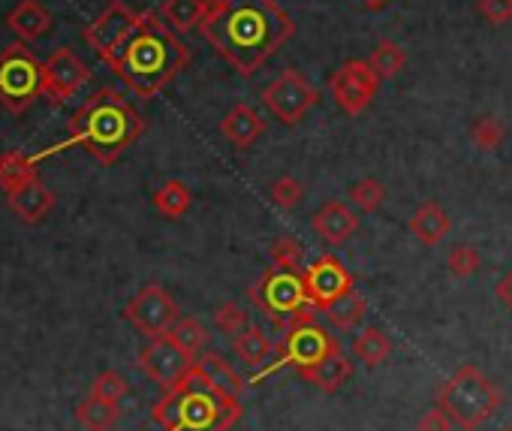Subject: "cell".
Listing matches in <instances>:
<instances>
[{
  "mask_svg": "<svg viewBox=\"0 0 512 431\" xmlns=\"http://www.w3.org/2000/svg\"><path fill=\"white\" fill-rule=\"evenodd\" d=\"M127 392H130V386H127V380H124L118 371H103V374H97V380H94V386H91V395H94V398L112 401V404H121V398H127Z\"/></svg>",
  "mask_w": 512,
  "mask_h": 431,
  "instance_id": "cell-37",
  "label": "cell"
},
{
  "mask_svg": "<svg viewBox=\"0 0 512 431\" xmlns=\"http://www.w3.org/2000/svg\"><path fill=\"white\" fill-rule=\"evenodd\" d=\"M190 202H193V193H190V187H187L184 181H178V178H169V181L160 184V190L154 193V208L163 214V218H169V221L184 218L187 208H190Z\"/></svg>",
  "mask_w": 512,
  "mask_h": 431,
  "instance_id": "cell-29",
  "label": "cell"
},
{
  "mask_svg": "<svg viewBox=\"0 0 512 431\" xmlns=\"http://www.w3.org/2000/svg\"><path fill=\"white\" fill-rule=\"evenodd\" d=\"M124 317H127L142 335L157 338V335H166V332L178 323L181 311H178L175 299H172L160 284H148V287H142V290L127 302Z\"/></svg>",
  "mask_w": 512,
  "mask_h": 431,
  "instance_id": "cell-11",
  "label": "cell"
},
{
  "mask_svg": "<svg viewBox=\"0 0 512 431\" xmlns=\"http://www.w3.org/2000/svg\"><path fill=\"white\" fill-rule=\"evenodd\" d=\"M199 34L238 76H253L296 37V22L278 0H205Z\"/></svg>",
  "mask_w": 512,
  "mask_h": 431,
  "instance_id": "cell-1",
  "label": "cell"
},
{
  "mask_svg": "<svg viewBox=\"0 0 512 431\" xmlns=\"http://www.w3.org/2000/svg\"><path fill=\"white\" fill-rule=\"evenodd\" d=\"M380 76L374 73V67L368 61H347L341 64L332 76H329V94L335 97V106L347 115H362L380 88Z\"/></svg>",
  "mask_w": 512,
  "mask_h": 431,
  "instance_id": "cell-8",
  "label": "cell"
},
{
  "mask_svg": "<svg viewBox=\"0 0 512 431\" xmlns=\"http://www.w3.org/2000/svg\"><path fill=\"white\" fill-rule=\"evenodd\" d=\"M202 16H205V0H163L160 4V19L175 34H187L199 28Z\"/></svg>",
  "mask_w": 512,
  "mask_h": 431,
  "instance_id": "cell-25",
  "label": "cell"
},
{
  "mask_svg": "<svg viewBox=\"0 0 512 431\" xmlns=\"http://www.w3.org/2000/svg\"><path fill=\"white\" fill-rule=\"evenodd\" d=\"M151 416L166 431H229L241 416V404L214 395L190 368L178 386L166 389Z\"/></svg>",
  "mask_w": 512,
  "mask_h": 431,
  "instance_id": "cell-4",
  "label": "cell"
},
{
  "mask_svg": "<svg viewBox=\"0 0 512 431\" xmlns=\"http://www.w3.org/2000/svg\"><path fill=\"white\" fill-rule=\"evenodd\" d=\"M494 296H497V302L503 305V308H509L512 311V269L497 281V287H494Z\"/></svg>",
  "mask_w": 512,
  "mask_h": 431,
  "instance_id": "cell-41",
  "label": "cell"
},
{
  "mask_svg": "<svg viewBox=\"0 0 512 431\" xmlns=\"http://www.w3.org/2000/svg\"><path fill=\"white\" fill-rule=\"evenodd\" d=\"M67 130L73 145H82L103 166H112L145 133V118L118 88H100L73 112Z\"/></svg>",
  "mask_w": 512,
  "mask_h": 431,
  "instance_id": "cell-3",
  "label": "cell"
},
{
  "mask_svg": "<svg viewBox=\"0 0 512 431\" xmlns=\"http://www.w3.org/2000/svg\"><path fill=\"white\" fill-rule=\"evenodd\" d=\"M446 266H449V272L455 275V278H473L476 272H479V266H482V257H479V251L473 248V245H455L452 251H449V257H446Z\"/></svg>",
  "mask_w": 512,
  "mask_h": 431,
  "instance_id": "cell-36",
  "label": "cell"
},
{
  "mask_svg": "<svg viewBox=\"0 0 512 431\" xmlns=\"http://www.w3.org/2000/svg\"><path fill=\"white\" fill-rule=\"evenodd\" d=\"M332 344H335V338L323 326L311 323V326H302V329L287 332V341L281 344L278 353H281V362L284 365H293L299 371L305 365H314L320 356H326Z\"/></svg>",
  "mask_w": 512,
  "mask_h": 431,
  "instance_id": "cell-15",
  "label": "cell"
},
{
  "mask_svg": "<svg viewBox=\"0 0 512 431\" xmlns=\"http://www.w3.org/2000/svg\"><path fill=\"white\" fill-rule=\"evenodd\" d=\"M263 130H266V121H263V115L256 112L250 103H235L226 115H223V121H220V133L235 145V148H250L256 139L263 136Z\"/></svg>",
  "mask_w": 512,
  "mask_h": 431,
  "instance_id": "cell-19",
  "label": "cell"
},
{
  "mask_svg": "<svg viewBox=\"0 0 512 431\" xmlns=\"http://www.w3.org/2000/svg\"><path fill=\"white\" fill-rule=\"evenodd\" d=\"M503 431H512V428H503Z\"/></svg>",
  "mask_w": 512,
  "mask_h": 431,
  "instance_id": "cell-43",
  "label": "cell"
},
{
  "mask_svg": "<svg viewBox=\"0 0 512 431\" xmlns=\"http://www.w3.org/2000/svg\"><path fill=\"white\" fill-rule=\"evenodd\" d=\"M452 419H449V413L440 407V404H434V407H428L422 416H419V422H416V428L419 431H452Z\"/></svg>",
  "mask_w": 512,
  "mask_h": 431,
  "instance_id": "cell-40",
  "label": "cell"
},
{
  "mask_svg": "<svg viewBox=\"0 0 512 431\" xmlns=\"http://www.w3.org/2000/svg\"><path fill=\"white\" fill-rule=\"evenodd\" d=\"M43 97V64L25 43L0 52V103L13 115L28 112Z\"/></svg>",
  "mask_w": 512,
  "mask_h": 431,
  "instance_id": "cell-6",
  "label": "cell"
},
{
  "mask_svg": "<svg viewBox=\"0 0 512 431\" xmlns=\"http://www.w3.org/2000/svg\"><path fill=\"white\" fill-rule=\"evenodd\" d=\"M250 299L260 305L266 314H272L275 323H281L296 308L308 305L305 278H302V272H278V269L269 266L263 281L250 287Z\"/></svg>",
  "mask_w": 512,
  "mask_h": 431,
  "instance_id": "cell-9",
  "label": "cell"
},
{
  "mask_svg": "<svg viewBox=\"0 0 512 431\" xmlns=\"http://www.w3.org/2000/svg\"><path fill=\"white\" fill-rule=\"evenodd\" d=\"M386 4H389V0H362V7H365V10H371V13L383 10Z\"/></svg>",
  "mask_w": 512,
  "mask_h": 431,
  "instance_id": "cell-42",
  "label": "cell"
},
{
  "mask_svg": "<svg viewBox=\"0 0 512 431\" xmlns=\"http://www.w3.org/2000/svg\"><path fill=\"white\" fill-rule=\"evenodd\" d=\"M232 353L238 356V362H244L247 368H260L263 362H269V356L275 353L272 338L260 329V326H247L238 335H232Z\"/></svg>",
  "mask_w": 512,
  "mask_h": 431,
  "instance_id": "cell-24",
  "label": "cell"
},
{
  "mask_svg": "<svg viewBox=\"0 0 512 431\" xmlns=\"http://www.w3.org/2000/svg\"><path fill=\"white\" fill-rule=\"evenodd\" d=\"M389 353H392V341H389V335H386L383 329H377V326H368V329H362V332L353 338V356H356L359 362H365L368 368H377L380 362H386Z\"/></svg>",
  "mask_w": 512,
  "mask_h": 431,
  "instance_id": "cell-28",
  "label": "cell"
},
{
  "mask_svg": "<svg viewBox=\"0 0 512 431\" xmlns=\"http://www.w3.org/2000/svg\"><path fill=\"white\" fill-rule=\"evenodd\" d=\"M76 419L85 431H112L121 419V407L91 395L76 407Z\"/></svg>",
  "mask_w": 512,
  "mask_h": 431,
  "instance_id": "cell-27",
  "label": "cell"
},
{
  "mask_svg": "<svg viewBox=\"0 0 512 431\" xmlns=\"http://www.w3.org/2000/svg\"><path fill=\"white\" fill-rule=\"evenodd\" d=\"M317 100H320L317 85H314L305 73H299V70L281 73V76L263 91V106H266L281 124H287V127L299 124V121L317 106Z\"/></svg>",
  "mask_w": 512,
  "mask_h": 431,
  "instance_id": "cell-7",
  "label": "cell"
},
{
  "mask_svg": "<svg viewBox=\"0 0 512 431\" xmlns=\"http://www.w3.org/2000/svg\"><path fill=\"white\" fill-rule=\"evenodd\" d=\"M166 335H172V341H175L181 350H187L193 359H196V353H202L205 344H208V329H205V323H202L199 317H178V323H175Z\"/></svg>",
  "mask_w": 512,
  "mask_h": 431,
  "instance_id": "cell-31",
  "label": "cell"
},
{
  "mask_svg": "<svg viewBox=\"0 0 512 431\" xmlns=\"http://www.w3.org/2000/svg\"><path fill=\"white\" fill-rule=\"evenodd\" d=\"M7 28H10L22 43L40 40V37H46V34L52 31V13L40 4V0H22L19 7L10 10Z\"/></svg>",
  "mask_w": 512,
  "mask_h": 431,
  "instance_id": "cell-22",
  "label": "cell"
},
{
  "mask_svg": "<svg viewBox=\"0 0 512 431\" xmlns=\"http://www.w3.org/2000/svg\"><path fill=\"white\" fill-rule=\"evenodd\" d=\"M190 58V49L160 13H142L133 37L118 49L109 67L139 100H154L190 64Z\"/></svg>",
  "mask_w": 512,
  "mask_h": 431,
  "instance_id": "cell-2",
  "label": "cell"
},
{
  "mask_svg": "<svg viewBox=\"0 0 512 431\" xmlns=\"http://www.w3.org/2000/svg\"><path fill=\"white\" fill-rule=\"evenodd\" d=\"M269 199H272L281 211H293V208L305 199V187H302V181H299V178H293V175H281V178H275V181H272V187H269Z\"/></svg>",
  "mask_w": 512,
  "mask_h": 431,
  "instance_id": "cell-35",
  "label": "cell"
},
{
  "mask_svg": "<svg viewBox=\"0 0 512 431\" xmlns=\"http://www.w3.org/2000/svg\"><path fill=\"white\" fill-rule=\"evenodd\" d=\"M269 257H272V269H278V272H305L302 269L305 248L296 236H278Z\"/></svg>",
  "mask_w": 512,
  "mask_h": 431,
  "instance_id": "cell-33",
  "label": "cell"
},
{
  "mask_svg": "<svg viewBox=\"0 0 512 431\" xmlns=\"http://www.w3.org/2000/svg\"><path fill=\"white\" fill-rule=\"evenodd\" d=\"M386 184L380 181V178H374V175H365V178H359L350 190H347V199H350V205L356 208V211H362V214H374V211H380L383 208V202H386Z\"/></svg>",
  "mask_w": 512,
  "mask_h": 431,
  "instance_id": "cell-30",
  "label": "cell"
},
{
  "mask_svg": "<svg viewBox=\"0 0 512 431\" xmlns=\"http://www.w3.org/2000/svg\"><path fill=\"white\" fill-rule=\"evenodd\" d=\"M506 139V127L500 118L494 115H485V118H476V124L470 127V142L476 145V151L482 154H494Z\"/></svg>",
  "mask_w": 512,
  "mask_h": 431,
  "instance_id": "cell-34",
  "label": "cell"
},
{
  "mask_svg": "<svg viewBox=\"0 0 512 431\" xmlns=\"http://www.w3.org/2000/svg\"><path fill=\"white\" fill-rule=\"evenodd\" d=\"M139 16L142 13H136V10H130L124 0H112V4L85 28V43L109 64L115 55H118V49L133 37V31H136V25H139Z\"/></svg>",
  "mask_w": 512,
  "mask_h": 431,
  "instance_id": "cell-10",
  "label": "cell"
},
{
  "mask_svg": "<svg viewBox=\"0 0 512 431\" xmlns=\"http://www.w3.org/2000/svg\"><path fill=\"white\" fill-rule=\"evenodd\" d=\"M91 70L73 49H55L43 61V97L52 106L67 103L82 85H88Z\"/></svg>",
  "mask_w": 512,
  "mask_h": 431,
  "instance_id": "cell-13",
  "label": "cell"
},
{
  "mask_svg": "<svg viewBox=\"0 0 512 431\" xmlns=\"http://www.w3.org/2000/svg\"><path fill=\"white\" fill-rule=\"evenodd\" d=\"M314 233L326 242V245H344L359 233V214L353 211L350 202L341 199H329L311 221Z\"/></svg>",
  "mask_w": 512,
  "mask_h": 431,
  "instance_id": "cell-16",
  "label": "cell"
},
{
  "mask_svg": "<svg viewBox=\"0 0 512 431\" xmlns=\"http://www.w3.org/2000/svg\"><path fill=\"white\" fill-rule=\"evenodd\" d=\"M7 205L13 208L16 218H22L25 224H40L46 214L55 208V193L37 178V181L7 193Z\"/></svg>",
  "mask_w": 512,
  "mask_h": 431,
  "instance_id": "cell-20",
  "label": "cell"
},
{
  "mask_svg": "<svg viewBox=\"0 0 512 431\" xmlns=\"http://www.w3.org/2000/svg\"><path fill=\"white\" fill-rule=\"evenodd\" d=\"M305 278V293H308V302L317 308V311H326L335 299H341L347 290H353V275L341 266L338 257L326 254L320 257L314 266H308L302 272Z\"/></svg>",
  "mask_w": 512,
  "mask_h": 431,
  "instance_id": "cell-14",
  "label": "cell"
},
{
  "mask_svg": "<svg viewBox=\"0 0 512 431\" xmlns=\"http://www.w3.org/2000/svg\"><path fill=\"white\" fill-rule=\"evenodd\" d=\"M40 178V169H37V160L25 151H0V190L4 193H13L31 181Z\"/></svg>",
  "mask_w": 512,
  "mask_h": 431,
  "instance_id": "cell-23",
  "label": "cell"
},
{
  "mask_svg": "<svg viewBox=\"0 0 512 431\" xmlns=\"http://www.w3.org/2000/svg\"><path fill=\"white\" fill-rule=\"evenodd\" d=\"M214 326L223 335H238L241 329H247V311L238 302H223L214 308Z\"/></svg>",
  "mask_w": 512,
  "mask_h": 431,
  "instance_id": "cell-38",
  "label": "cell"
},
{
  "mask_svg": "<svg viewBox=\"0 0 512 431\" xmlns=\"http://www.w3.org/2000/svg\"><path fill=\"white\" fill-rule=\"evenodd\" d=\"M476 10L485 22L491 25H506L512 22V0H476Z\"/></svg>",
  "mask_w": 512,
  "mask_h": 431,
  "instance_id": "cell-39",
  "label": "cell"
},
{
  "mask_svg": "<svg viewBox=\"0 0 512 431\" xmlns=\"http://www.w3.org/2000/svg\"><path fill=\"white\" fill-rule=\"evenodd\" d=\"M410 233L425 245V248H434L440 245L449 230H452V218L446 214V208L440 202H422L416 211H413V218H410Z\"/></svg>",
  "mask_w": 512,
  "mask_h": 431,
  "instance_id": "cell-21",
  "label": "cell"
},
{
  "mask_svg": "<svg viewBox=\"0 0 512 431\" xmlns=\"http://www.w3.org/2000/svg\"><path fill=\"white\" fill-rule=\"evenodd\" d=\"M193 356L187 353V350H181L175 341H172V335H157V338H151L148 344H145V350L139 353V368L145 371V377H151L157 386H163V389H172V386H178L187 374H190V368H193Z\"/></svg>",
  "mask_w": 512,
  "mask_h": 431,
  "instance_id": "cell-12",
  "label": "cell"
},
{
  "mask_svg": "<svg viewBox=\"0 0 512 431\" xmlns=\"http://www.w3.org/2000/svg\"><path fill=\"white\" fill-rule=\"evenodd\" d=\"M368 64L374 67V73H377L380 79H392V76H398V73L404 70L407 52H404L398 43H392V40H380L377 49L371 52Z\"/></svg>",
  "mask_w": 512,
  "mask_h": 431,
  "instance_id": "cell-32",
  "label": "cell"
},
{
  "mask_svg": "<svg viewBox=\"0 0 512 431\" xmlns=\"http://www.w3.org/2000/svg\"><path fill=\"white\" fill-rule=\"evenodd\" d=\"M437 404L461 431H479L500 410V389L476 365H461L437 386Z\"/></svg>",
  "mask_w": 512,
  "mask_h": 431,
  "instance_id": "cell-5",
  "label": "cell"
},
{
  "mask_svg": "<svg viewBox=\"0 0 512 431\" xmlns=\"http://www.w3.org/2000/svg\"><path fill=\"white\" fill-rule=\"evenodd\" d=\"M193 371L199 374V380L220 398L226 401H238L241 392L247 389L244 377L220 356V353H202L196 362H193Z\"/></svg>",
  "mask_w": 512,
  "mask_h": 431,
  "instance_id": "cell-17",
  "label": "cell"
},
{
  "mask_svg": "<svg viewBox=\"0 0 512 431\" xmlns=\"http://www.w3.org/2000/svg\"><path fill=\"white\" fill-rule=\"evenodd\" d=\"M299 374H302L311 386H317L320 392H338V389L350 380V374H353V362L344 356L341 344L335 341V344L329 347V353H326V356H320L314 365L299 368Z\"/></svg>",
  "mask_w": 512,
  "mask_h": 431,
  "instance_id": "cell-18",
  "label": "cell"
},
{
  "mask_svg": "<svg viewBox=\"0 0 512 431\" xmlns=\"http://www.w3.org/2000/svg\"><path fill=\"white\" fill-rule=\"evenodd\" d=\"M365 311H368V302H365V296L353 287V290H347L341 299H335L323 314L329 317V323H332L335 329L350 332L353 326H359V323L365 320Z\"/></svg>",
  "mask_w": 512,
  "mask_h": 431,
  "instance_id": "cell-26",
  "label": "cell"
}]
</instances>
